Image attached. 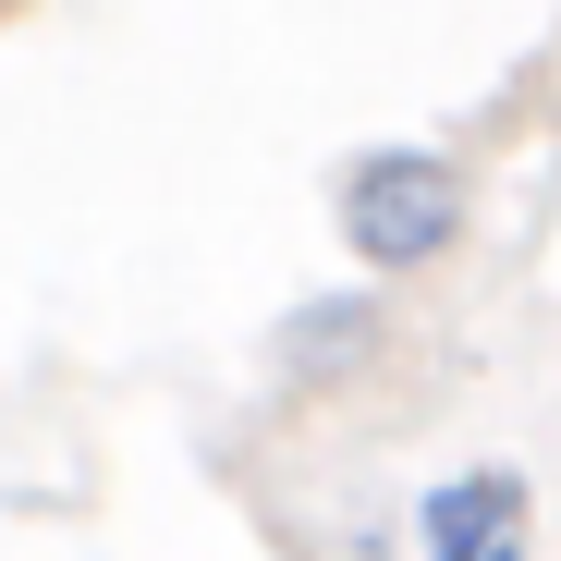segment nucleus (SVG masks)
Returning a JSON list of instances; mask_svg holds the SVG:
<instances>
[{
    "instance_id": "obj_1",
    "label": "nucleus",
    "mask_w": 561,
    "mask_h": 561,
    "mask_svg": "<svg viewBox=\"0 0 561 561\" xmlns=\"http://www.w3.org/2000/svg\"><path fill=\"white\" fill-rule=\"evenodd\" d=\"M463 220H477V183L439 147H366L342 171V244L366 268H427V256L463 244Z\"/></svg>"
},
{
    "instance_id": "obj_2",
    "label": "nucleus",
    "mask_w": 561,
    "mask_h": 561,
    "mask_svg": "<svg viewBox=\"0 0 561 561\" xmlns=\"http://www.w3.org/2000/svg\"><path fill=\"white\" fill-rule=\"evenodd\" d=\"M525 477H501V463H463V477H439L415 501V561H525Z\"/></svg>"
}]
</instances>
